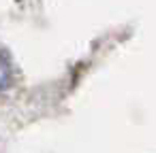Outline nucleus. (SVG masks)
<instances>
[]
</instances>
